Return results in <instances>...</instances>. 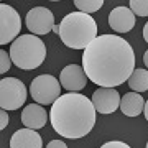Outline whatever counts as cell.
I'll return each mask as SVG.
<instances>
[{
    "instance_id": "cell-1",
    "label": "cell",
    "mask_w": 148,
    "mask_h": 148,
    "mask_svg": "<svg viewBox=\"0 0 148 148\" xmlns=\"http://www.w3.org/2000/svg\"><path fill=\"white\" fill-rule=\"evenodd\" d=\"M82 69L99 87H117L127 82L135 71V54L127 40L101 35L84 49Z\"/></svg>"
},
{
    "instance_id": "cell-2",
    "label": "cell",
    "mask_w": 148,
    "mask_h": 148,
    "mask_svg": "<svg viewBox=\"0 0 148 148\" xmlns=\"http://www.w3.org/2000/svg\"><path fill=\"white\" fill-rule=\"evenodd\" d=\"M49 122L54 132L69 140H77L94 128L97 110L89 97L79 92L59 95L49 110Z\"/></svg>"
},
{
    "instance_id": "cell-3",
    "label": "cell",
    "mask_w": 148,
    "mask_h": 148,
    "mask_svg": "<svg viewBox=\"0 0 148 148\" xmlns=\"http://www.w3.org/2000/svg\"><path fill=\"white\" fill-rule=\"evenodd\" d=\"M59 38L68 48L86 49L97 38V23L87 13L71 12L59 23Z\"/></svg>"
},
{
    "instance_id": "cell-4",
    "label": "cell",
    "mask_w": 148,
    "mask_h": 148,
    "mask_svg": "<svg viewBox=\"0 0 148 148\" xmlns=\"http://www.w3.org/2000/svg\"><path fill=\"white\" fill-rule=\"evenodd\" d=\"M10 58L16 68L33 71L46 58V46L36 35H21L10 45Z\"/></svg>"
},
{
    "instance_id": "cell-5",
    "label": "cell",
    "mask_w": 148,
    "mask_h": 148,
    "mask_svg": "<svg viewBox=\"0 0 148 148\" xmlns=\"http://www.w3.org/2000/svg\"><path fill=\"white\" fill-rule=\"evenodd\" d=\"M30 95L40 106H53L61 95V82L51 74H41L32 81Z\"/></svg>"
},
{
    "instance_id": "cell-6",
    "label": "cell",
    "mask_w": 148,
    "mask_h": 148,
    "mask_svg": "<svg viewBox=\"0 0 148 148\" xmlns=\"http://www.w3.org/2000/svg\"><path fill=\"white\" fill-rule=\"evenodd\" d=\"M27 101V87L16 77H5L0 81V109L16 110Z\"/></svg>"
},
{
    "instance_id": "cell-7",
    "label": "cell",
    "mask_w": 148,
    "mask_h": 148,
    "mask_svg": "<svg viewBox=\"0 0 148 148\" xmlns=\"http://www.w3.org/2000/svg\"><path fill=\"white\" fill-rule=\"evenodd\" d=\"M20 30L21 20L18 12L7 3H0V45H12Z\"/></svg>"
},
{
    "instance_id": "cell-8",
    "label": "cell",
    "mask_w": 148,
    "mask_h": 148,
    "mask_svg": "<svg viewBox=\"0 0 148 148\" xmlns=\"http://www.w3.org/2000/svg\"><path fill=\"white\" fill-rule=\"evenodd\" d=\"M27 27L32 35H48L54 28L53 12L46 7H35L27 13Z\"/></svg>"
},
{
    "instance_id": "cell-9",
    "label": "cell",
    "mask_w": 148,
    "mask_h": 148,
    "mask_svg": "<svg viewBox=\"0 0 148 148\" xmlns=\"http://www.w3.org/2000/svg\"><path fill=\"white\" fill-rule=\"evenodd\" d=\"M120 94L115 87H99L92 94V104H94L97 114H114L117 109H120Z\"/></svg>"
},
{
    "instance_id": "cell-10",
    "label": "cell",
    "mask_w": 148,
    "mask_h": 148,
    "mask_svg": "<svg viewBox=\"0 0 148 148\" xmlns=\"http://www.w3.org/2000/svg\"><path fill=\"white\" fill-rule=\"evenodd\" d=\"M87 76H86L84 69L79 64H69L61 71L59 74V82L61 87L68 90V92H79L86 87L87 84Z\"/></svg>"
},
{
    "instance_id": "cell-11",
    "label": "cell",
    "mask_w": 148,
    "mask_h": 148,
    "mask_svg": "<svg viewBox=\"0 0 148 148\" xmlns=\"http://www.w3.org/2000/svg\"><path fill=\"white\" fill-rule=\"evenodd\" d=\"M135 15L128 7H115L109 15V25L117 33H128L135 27Z\"/></svg>"
},
{
    "instance_id": "cell-12",
    "label": "cell",
    "mask_w": 148,
    "mask_h": 148,
    "mask_svg": "<svg viewBox=\"0 0 148 148\" xmlns=\"http://www.w3.org/2000/svg\"><path fill=\"white\" fill-rule=\"evenodd\" d=\"M10 148H43L41 135L27 127L16 130L10 138Z\"/></svg>"
},
{
    "instance_id": "cell-13",
    "label": "cell",
    "mask_w": 148,
    "mask_h": 148,
    "mask_svg": "<svg viewBox=\"0 0 148 148\" xmlns=\"http://www.w3.org/2000/svg\"><path fill=\"white\" fill-rule=\"evenodd\" d=\"M46 119H48V114L43 109V106H40V104H30V106H27L21 110L23 125L27 128H32V130L43 128L46 125Z\"/></svg>"
},
{
    "instance_id": "cell-14",
    "label": "cell",
    "mask_w": 148,
    "mask_h": 148,
    "mask_svg": "<svg viewBox=\"0 0 148 148\" xmlns=\"http://www.w3.org/2000/svg\"><path fill=\"white\" fill-rule=\"evenodd\" d=\"M145 101L138 92H127L120 99V110L127 117H138L143 112Z\"/></svg>"
},
{
    "instance_id": "cell-15",
    "label": "cell",
    "mask_w": 148,
    "mask_h": 148,
    "mask_svg": "<svg viewBox=\"0 0 148 148\" xmlns=\"http://www.w3.org/2000/svg\"><path fill=\"white\" fill-rule=\"evenodd\" d=\"M127 82L133 92H145V90H148V69L135 68V71L128 77Z\"/></svg>"
},
{
    "instance_id": "cell-16",
    "label": "cell",
    "mask_w": 148,
    "mask_h": 148,
    "mask_svg": "<svg viewBox=\"0 0 148 148\" xmlns=\"http://www.w3.org/2000/svg\"><path fill=\"white\" fill-rule=\"evenodd\" d=\"M74 5H76L77 12L90 15L94 12L101 10L102 5H104V0H74Z\"/></svg>"
},
{
    "instance_id": "cell-17",
    "label": "cell",
    "mask_w": 148,
    "mask_h": 148,
    "mask_svg": "<svg viewBox=\"0 0 148 148\" xmlns=\"http://www.w3.org/2000/svg\"><path fill=\"white\" fill-rule=\"evenodd\" d=\"M128 8L133 12V15L148 16V0H130Z\"/></svg>"
},
{
    "instance_id": "cell-18",
    "label": "cell",
    "mask_w": 148,
    "mask_h": 148,
    "mask_svg": "<svg viewBox=\"0 0 148 148\" xmlns=\"http://www.w3.org/2000/svg\"><path fill=\"white\" fill-rule=\"evenodd\" d=\"M12 66V58H10V53H7V51H0V73L3 74L7 73Z\"/></svg>"
},
{
    "instance_id": "cell-19",
    "label": "cell",
    "mask_w": 148,
    "mask_h": 148,
    "mask_svg": "<svg viewBox=\"0 0 148 148\" xmlns=\"http://www.w3.org/2000/svg\"><path fill=\"white\" fill-rule=\"evenodd\" d=\"M101 148H132V147H130V145H127V143L120 142V140H112V142L104 143Z\"/></svg>"
},
{
    "instance_id": "cell-20",
    "label": "cell",
    "mask_w": 148,
    "mask_h": 148,
    "mask_svg": "<svg viewBox=\"0 0 148 148\" xmlns=\"http://www.w3.org/2000/svg\"><path fill=\"white\" fill-rule=\"evenodd\" d=\"M7 125H8V114H7V110H0V130H3V128H7Z\"/></svg>"
},
{
    "instance_id": "cell-21",
    "label": "cell",
    "mask_w": 148,
    "mask_h": 148,
    "mask_svg": "<svg viewBox=\"0 0 148 148\" xmlns=\"http://www.w3.org/2000/svg\"><path fill=\"white\" fill-rule=\"evenodd\" d=\"M46 148H68V145H66L63 140H51V142L46 145Z\"/></svg>"
},
{
    "instance_id": "cell-22",
    "label": "cell",
    "mask_w": 148,
    "mask_h": 148,
    "mask_svg": "<svg viewBox=\"0 0 148 148\" xmlns=\"http://www.w3.org/2000/svg\"><path fill=\"white\" fill-rule=\"evenodd\" d=\"M143 38H145V41L148 43V21L145 23V27H143Z\"/></svg>"
},
{
    "instance_id": "cell-23",
    "label": "cell",
    "mask_w": 148,
    "mask_h": 148,
    "mask_svg": "<svg viewBox=\"0 0 148 148\" xmlns=\"http://www.w3.org/2000/svg\"><path fill=\"white\" fill-rule=\"evenodd\" d=\"M143 114H145V119L148 120V101L145 102V107H143Z\"/></svg>"
},
{
    "instance_id": "cell-24",
    "label": "cell",
    "mask_w": 148,
    "mask_h": 148,
    "mask_svg": "<svg viewBox=\"0 0 148 148\" xmlns=\"http://www.w3.org/2000/svg\"><path fill=\"white\" fill-rule=\"evenodd\" d=\"M143 63H145V66L148 68V51H145V54H143Z\"/></svg>"
},
{
    "instance_id": "cell-25",
    "label": "cell",
    "mask_w": 148,
    "mask_h": 148,
    "mask_svg": "<svg viewBox=\"0 0 148 148\" xmlns=\"http://www.w3.org/2000/svg\"><path fill=\"white\" fill-rule=\"evenodd\" d=\"M147 148H148V143H147Z\"/></svg>"
}]
</instances>
